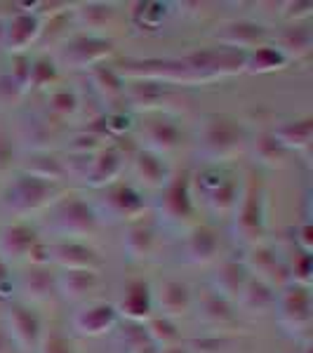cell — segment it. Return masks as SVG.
Wrapping results in <instances>:
<instances>
[{
  "label": "cell",
  "instance_id": "10",
  "mask_svg": "<svg viewBox=\"0 0 313 353\" xmlns=\"http://www.w3.org/2000/svg\"><path fill=\"white\" fill-rule=\"evenodd\" d=\"M113 54V41L99 36V33H81L71 38L59 50V64L68 68H85L92 71L94 66H101ZM54 61V64H57Z\"/></svg>",
  "mask_w": 313,
  "mask_h": 353
},
{
  "label": "cell",
  "instance_id": "16",
  "mask_svg": "<svg viewBox=\"0 0 313 353\" xmlns=\"http://www.w3.org/2000/svg\"><path fill=\"white\" fill-rule=\"evenodd\" d=\"M266 38H269L266 28L250 19L226 21L214 31V41H219L221 48L241 50V52H250L259 45H266Z\"/></svg>",
  "mask_w": 313,
  "mask_h": 353
},
{
  "label": "cell",
  "instance_id": "47",
  "mask_svg": "<svg viewBox=\"0 0 313 353\" xmlns=\"http://www.w3.org/2000/svg\"><path fill=\"white\" fill-rule=\"evenodd\" d=\"M104 128H106V137H123L132 128V118L125 111H109L104 113Z\"/></svg>",
  "mask_w": 313,
  "mask_h": 353
},
{
  "label": "cell",
  "instance_id": "34",
  "mask_svg": "<svg viewBox=\"0 0 313 353\" xmlns=\"http://www.w3.org/2000/svg\"><path fill=\"white\" fill-rule=\"evenodd\" d=\"M276 297H278L276 288H271L269 283L257 281V278L250 276L248 285H245V290H243L241 297H238L236 304L241 306L243 311L259 313V316H261V313L273 311V306H276Z\"/></svg>",
  "mask_w": 313,
  "mask_h": 353
},
{
  "label": "cell",
  "instance_id": "55",
  "mask_svg": "<svg viewBox=\"0 0 313 353\" xmlns=\"http://www.w3.org/2000/svg\"><path fill=\"white\" fill-rule=\"evenodd\" d=\"M158 353H191V351L186 349V344L181 341V344H177V346H168V349H161Z\"/></svg>",
  "mask_w": 313,
  "mask_h": 353
},
{
  "label": "cell",
  "instance_id": "26",
  "mask_svg": "<svg viewBox=\"0 0 313 353\" xmlns=\"http://www.w3.org/2000/svg\"><path fill=\"white\" fill-rule=\"evenodd\" d=\"M250 281V271L245 266V261H238V259H224L221 264L217 266L212 276V290L221 297H226L229 301L236 304L238 297L243 294Z\"/></svg>",
  "mask_w": 313,
  "mask_h": 353
},
{
  "label": "cell",
  "instance_id": "12",
  "mask_svg": "<svg viewBox=\"0 0 313 353\" xmlns=\"http://www.w3.org/2000/svg\"><path fill=\"white\" fill-rule=\"evenodd\" d=\"M123 101L130 106L132 111H165L179 101L177 92L172 90V85H165V83H125V94Z\"/></svg>",
  "mask_w": 313,
  "mask_h": 353
},
{
  "label": "cell",
  "instance_id": "7",
  "mask_svg": "<svg viewBox=\"0 0 313 353\" xmlns=\"http://www.w3.org/2000/svg\"><path fill=\"white\" fill-rule=\"evenodd\" d=\"M99 217L88 201L78 196H61L50 208V229L64 241H78L85 236H94L99 231Z\"/></svg>",
  "mask_w": 313,
  "mask_h": 353
},
{
  "label": "cell",
  "instance_id": "52",
  "mask_svg": "<svg viewBox=\"0 0 313 353\" xmlns=\"http://www.w3.org/2000/svg\"><path fill=\"white\" fill-rule=\"evenodd\" d=\"M26 261L31 266H50V243H45L43 238L31 248Z\"/></svg>",
  "mask_w": 313,
  "mask_h": 353
},
{
  "label": "cell",
  "instance_id": "37",
  "mask_svg": "<svg viewBox=\"0 0 313 353\" xmlns=\"http://www.w3.org/2000/svg\"><path fill=\"white\" fill-rule=\"evenodd\" d=\"M285 66H287V59L278 52L271 43L250 50L245 57V73H250V76H264V73L283 71Z\"/></svg>",
  "mask_w": 313,
  "mask_h": 353
},
{
  "label": "cell",
  "instance_id": "32",
  "mask_svg": "<svg viewBox=\"0 0 313 353\" xmlns=\"http://www.w3.org/2000/svg\"><path fill=\"white\" fill-rule=\"evenodd\" d=\"M19 292L28 301H48L57 292V276L50 266H31L19 281Z\"/></svg>",
  "mask_w": 313,
  "mask_h": 353
},
{
  "label": "cell",
  "instance_id": "30",
  "mask_svg": "<svg viewBox=\"0 0 313 353\" xmlns=\"http://www.w3.org/2000/svg\"><path fill=\"white\" fill-rule=\"evenodd\" d=\"M99 288V273L94 271H61L57 276V292L66 301H83Z\"/></svg>",
  "mask_w": 313,
  "mask_h": 353
},
{
  "label": "cell",
  "instance_id": "23",
  "mask_svg": "<svg viewBox=\"0 0 313 353\" xmlns=\"http://www.w3.org/2000/svg\"><path fill=\"white\" fill-rule=\"evenodd\" d=\"M245 266L250 271V276L257 278V281L269 283L271 288H276V283L285 276V266H283L278 252L271 248L269 243H259L254 248H250V252L245 254Z\"/></svg>",
  "mask_w": 313,
  "mask_h": 353
},
{
  "label": "cell",
  "instance_id": "2",
  "mask_svg": "<svg viewBox=\"0 0 313 353\" xmlns=\"http://www.w3.org/2000/svg\"><path fill=\"white\" fill-rule=\"evenodd\" d=\"M233 236L248 248L264 243L269 233V191L259 179H250L243 186L241 201L233 210Z\"/></svg>",
  "mask_w": 313,
  "mask_h": 353
},
{
  "label": "cell",
  "instance_id": "13",
  "mask_svg": "<svg viewBox=\"0 0 313 353\" xmlns=\"http://www.w3.org/2000/svg\"><path fill=\"white\" fill-rule=\"evenodd\" d=\"M43 33V19L36 12L28 10H19L10 17L8 24H3V45L10 54H26L31 43H36Z\"/></svg>",
  "mask_w": 313,
  "mask_h": 353
},
{
  "label": "cell",
  "instance_id": "3",
  "mask_svg": "<svg viewBox=\"0 0 313 353\" xmlns=\"http://www.w3.org/2000/svg\"><path fill=\"white\" fill-rule=\"evenodd\" d=\"M61 198V186L52 181H43L36 176L19 174L8 189L3 191V208L17 217H28L41 210H48Z\"/></svg>",
  "mask_w": 313,
  "mask_h": 353
},
{
  "label": "cell",
  "instance_id": "14",
  "mask_svg": "<svg viewBox=\"0 0 313 353\" xmlns=\"http://www.w3.org/2000/svg\"><path fill=\"white\" fill-rule=\"evenodd\" d=\"M50 264L61 271H94L101 269V257L94 248L83 241H57L50 243Z\"/></svg>",
  "mask_w": 313,
  "mask_h": 353
},
{
  "label": "cell",
  "instance_id": "4",
  "mask_svg": "<svg viewBox=\"0 0 313 353\" xmlns=\"http://www.w3.org/2000/svg\"><path fill=\"white\" fill-rule=\"evenodd\" d=\"M158 221L165 229L189 231L196 226V196L191 191V172L172 176L156 201Z\"/></svg>",
  "mask_w": 313,
  "mask_h": 353
},
{
  "label": "cell",
  "instance_id": "50",
  "mask_svg": "<svg viewBox=\"0 0 313 353\" xmlns=\"http://www.w3.org/2000/svg\"><path fill=\"white\" fill-rule=\"evenodd\" d=\"M14 165V146L5 132H0V174H8Z\"/></svg>",
  "mask_w": 313,
  "mask_h": 353
},
{
  "label": "cell",
  "instance_id": "21",
  "mask_svg": "<svg viewBox=\"0 0 313 353\" xmlns=\"http://www.w3.org/2000/svg\"><path fill=\"white\" fill-rule=\"evenodd\" d=\"M151 294L153 309H158L161 316L172 318V321L193 309V294L189 285L181 281H163L156 290H151Z\"/></svg>",
  "mask_w": 313,
  "mask_h": 353
},
{
  "label": "cell",
  "instance_id": "38",
  "mask_svg": "<svg viewBox=\"0 0 313 353\" xmlns=\"http://www.w3.org/2000/svg\"><path fill=\"white\" fill-rule=\"evenodd\" d=\"M252 156L259 165L273 168V170L285 168L290 161V151L271 132H261L257 139L252 141Z\"/></svg>",
  "mask_w": 313,
  "mask_h": 353
},
{
  "label": "cell",
  "instance_id": "15",
  "mask_svg": "<svg viewBox=\"0 0 313 353\" xmlns=\"http://www.w3.org/2000/svg\"><path fill=\"white\" fill-rule=\"evenodd\" d=\"M118 311L111 301H90L73 316V327L83 337H104L118 327Z\"/></svg>",
  "mask_w": 313,
  "mask_h": 353
},
{
  "label": "cell",
  "instance_id": "48",
  "mask_svg": "<svg viewBox=\"0 0 313 353\" xmlns=\"http://www.w3.org/2000/svg\"><path fill=\"white\" fill-rule=\"evenodd\" d=\"M281 19H285L287 24H297L301 19H309L313 14V3L306 0H297V3H283L281 5Z\"/></svg>",
  "mask_w": 313,
  "mask_h": 353
},
{
  "label": "cell",
  "instance_id": "56",
  "mask_svg": "<svg viewBox=\"0 0 313 353\" xmlns=\"http://www.w3.org/2000/svg\"><path fill=\"white\" fill-rule=\"evenodd\" d=\"M301 353H311V341H306L304 349H301Z\"/></svg>",
  "mask_w": 313,
  "mask_h": 353
},
{
  "label": "cell",
  "instance_id": "9",
  "mask_svg": "<svg viewBox=\"0 0 313 353\" xmlns=\"http://www.w3.org/2000/svg\"><path fill=\"white\" fill-rule=\"evenodd\" d=\"M278 316V323L292 337L306 334L311 327L313 318V304H311V288H301L287 283L285 288L278 292L276 306H273Z\"/></svg>",
  "mask_w": 313,
  "mask_h": 353
},
{
  "label": "cell",
  "instance_id": "51",
  "mask_svg": "<svg viewBox=\"0 0 313 353\" xmlns=\"http://www.w3.org/2000/svg\"><path fill=\"white\" fill-rule=\"evenodd\" d=\"M294 245H297V250L301 252L311 254L313 252V226L311 221H301L299 229H297V238H294Z\"/></svg>",
  "mask_w": 313,
  "mask_h": 353
},
{
  "label": "cell",
  "instance_id": "29",
  "mask_svg": "<svg viewBox=\"0 0 313 353\" xmlns=\"http://www.w3.org/2000/svg\"><path fill=\"white\" fill-rule=\"evenodd\" d=\"M21 174L59 184V179H64L66 176V168H64V161H61L59 156H54V153L33 151V153H28L26 161L21 163Z\"/></svg>",
  "mask_w": 313,
  "mask_h": 353
},
{
  "label": "cell",
  "instance_id": "1",
  "mask_svg": "<svg viewBox=\"0 0 313 353\" xmlns=\"http://www.w3.org/2000/svg\"><path fill=\"white\" fill-rule=\"evenodd\" d=\"M248 144V130L236 118L224 116V113H210L198 125L196 149L210 165L231 161L245 151Z\"/></svg>",
  "mask_w": 313,
  "mask_h": 353
},
{
  "label": "cell",
  "instance_id": "20",
  "mask_svg": "<svg viewBox=\"0 0 313 353\" xmlns=\"http://www.w3.org/2000/svg\"><path fill=\"white\" fill-rule=\"evenodd\" d=\"M181 252H184L186 264L205 266L210 261L217 259L219 254V236L212 226L196 224L193 229L186 231L184 243H181Z\"/></svg>",
  "mask_w": 313,
  "mask_h": 353
},
{
  "label": "cell",
  "instance_id": "11",
  "mask_svg": "<svg viewBox=\"0 0 313 353\" xmlns=\"http://www.w3.org/2000/svg\"><path fill=\"white\" fill-rule=\"evenodd\" d=\"M5 332L10 341L24 353H36L43 341V321L31 306L10 304L5 313Z\"/></svg>",
  "mask_w": 313,
  "mask_h": 353
},
{
  "label": "cell",
  "instance_id": "36",
  "mask_svg": "<svg viewBox=\"0 0 313 353\" xmlns=\"http://www.w3.org/2000/svg\"><path fill=\"white\" fill-rule=\"evenodd\" d=\"M241 193H243V184L238 181V176L226 174L224 181H221L217 189L210 191L208 196H205V203H208V208L212 210L214 214L231 217L238 201H241Z\"/></svg>",
  "mask_w": 313,
  "mask_h": 353
},
{
  "label": "cell",
  "instance_id": "33",
  "mask_svg": "<svg viewBox=\"0 0 313 353\" xmlns=\"http://www.w3.org/2000/svg\"><path fill=\"white\" fill-rule=\"evenodd\" d=\"M273 48L278 50L283 57L290 61H299L306 59L313 50V36H311V28L309 26H292L287 28L285 33L276 38V43H271Z\"/></svg>",
  "mask_w": 313,
  "mask_h": 353
},
{
  "label": "cell",
  "instance_id": "54",
  "mask_svg": "<svg viewBox=\"0 0 313 353\" xmlns=\"http://www.w3.org/2000/svg\"><path fill=\"white\" fill-rule=\"evenodd\" d=\"M8 281H12V278H10V264L0 257V285H3V283H8Z\"/></svg>",
  "mask_w": 313,
  "mask_h": 353
},
{
  "label": "cell",
  "instance_id": "44",
  "mask_svg": "<svg viewBox=\"0 0 313 353\" xmlns=\"http://www.w3.org/2000/svg\"><path fill=\"white\" fill-rule=\"evenodd\" d=\"M184 344L191 353H231L236 339H231L229 334H205V337L189 339Z\"/></svg>",
  "mask_w": 313,
  "mask_h": 353
},
{
  "label": "cell",
  "instance_id": "43",
  "mask_svg": "<svg viewBox=\"0 0 313 353\" xmlns=\"http://www.w3.org/2000/svg\"><path fill=\"white\" fill-rule=\"evenodd\" d=\"M59 71H57L54 59L50 57H36L31 59V76H28V90H45L57 83Z\"/></svg>",
  "mask_w": 313,
  "mask_h": 353
},
{
  "label": "cell",
  "instance_id": "39",
  "mask_svg": "<svg viewBox=\"0 0 313 353\" xmlns=\"http://www.w3.org/2000/svg\"><path fill=\"white\" fill-rule=\"evenodd\" d=\"M116 346L121 353H158L141 323H125L116 332Z\"/></svg>",
  "mask_w": 313,
  "mask_h": 353
},
{
  "label": "cell",
  "instance_id": "42",
  "mask_svg": "<svg viewBox=\"0 0 313 353\" xmlns=\"http://www.w3.org/2000/svg\"><path fill=\"white\" fill-rule=\"evenodd\" d=\"M78 109H81V99H78L76 90H68V88L54 90L48 99V118L54 123H64L68 118H73Z\"/></svg>",
  "mask_w": 313,
  "mask_h": 353
},
{
  "label": "cell",
  "instance_id": "17",
  "mask_svg": "<svg viewBox=\"0 0 313 353\" xmlns=\"http://www.w3.org/2000/svg\"><path fill=\"white\" fill-rule=\"evenodd\" d=\"M151 285L146 281H130L123 290V297L116 306L118 318H125V323H141L144 325L146 321L153 316V294H151Z\"/></svg>",
  "mask_w": 313,
  "mask_h": 353
},
{
  "label": "cell",
  "instance_id": "19",
  "mask_svg": "<svg viewBox=\"0 0 313 353\" xmlns=\"http://www.w3.org/2000/svg\"><path fill=\"white\" fill-rule=\"evenodd\" d=\"M125 156L118 146H104L101 151H97L92 161L88 165V172H85L83 181L90 189H106L113 181H118V176L123 172Z\"/></svg>",
  "mask_w": 313,
  "mask_h": 353
},
{
  "label": "cell",
  "instance_id": "41",
  "mask_svg": "<svg viewBox=\"0 0 313 353\" xmlns=\"http://www.w3.org/2000/svg\"><path fill=\"white\" fill-rule=\"evenodd\" d=\"M146 334L151 337V341L156 344V349H168V346H177L181 344V332L179 325L172 321V318L165 316H151L149 321L144 323Z\"/></svg>",
  "mask_w": 313,
  "mask_h": 353
},
{
  "label": "cell",
  "instance_id": "46",
  "mask_svg": "<svg viewBox=\"0 0 313 353\" xmlns=\"http://www.w3.org/2000/svg\"><path fill=\"white\" fill-rule=\"evenodd\" d=\"M287 281L292 285H301V288H311V254L297 250L292 264H290V271L285 273Z\"/></svg>",
  "mask_w": 313,
  "mask_h": 353
},
{
  "label": "cell",
  "instance_id": "18",
  "mask_svg": "<svg viewBox=\"0 0 313 353\" xmlns=\"http://www.w3.org/2000/svg\"><path fill=\"white\" fill-rule=\"evenodd\" d=\"M132 170L134 176L139 179V184L151 191H163L174 176L172 165L165 161V156H158V153H151L146 149L134 151Z\"/></svg>",
  "mask_w": 313,
  "mask_h": 353
},
{
  "label": "cell",
  "instance_id": "27",
  "mask_svg": "<svg viewBox=\"0 0 313 353\" xmlns=\"http://www.w3.org/2000/svg\"><path fill=\"white\" fill-rule=\"evenodd\" d=\"M123 252L134 264L149 261L156 252V231L151 226L141 224V221L128 224L123 233Z\"/></svg>",
  "mask_w": 313,
  "mask_h": 353
},
{
  "label": "cell",
  "instance_id": "53",
  "mask_svg": "<svg viewBox=\"0 0 313 353\" xmlns=\"http://www.w3.org/2000/svg\"><path fill=\"white\" fill-rule=\"evenodd\" d=\"M0 353H12V341H10L5 327H0Z\"/></svg>",
  "mask_w": 313,
  "mask_h": 353
},
{
  "label": "cell",
  "instance_id": "6",
  "mask_svg": "<svg viewBox=\"0 0 313 353\" xmlns=\"http://www.w3.org/2000/svg\"><path fill=\"white\" fill-rule=\"evenodd\" d=\"M99 224H134L141 221L146 214L149 205H146L144 196L139 189H134L128 181H113L111 186L101 189V198L92 205Z\"/></svg>",
  "mask_w": 313,
  "mask_h": 353
},
{
  "label": "cell",
  "instance_id": "22",
  "mask_svg": "<svg viewBox=\"0 0 313 353\" xmlns=\"http://www.w3.org/2000/svg\"><path fill=\"white\" fill-rule=\"evenodd\" d=\"M41 241L38 231L26 221H14V224L0 229V257L5 261H26L31 248Z\"/></svg>",
  "mask_w": 313,
  "mask_h": 353
},
{
  "label": "cell",
  "instance_id": "31",
  "mask_svg": "<svg viewBox=\"0 0 313 353\" xmlns=\"http://www.w3.org/2000/svg\"><path fill=\"white\" fill-rule=\"evenodd\" d=\"M271 134L281 141L285 149L292 151H309L311 149V137H313V118H297V121H287L278 128L271 130Z\"/></svg>",
  "mask_w": 313,
  "mask_h": 353
},
{
  "label": "cell",
  "instance_id": "49",
  "mask_svg": "<svg viewBox=\"0 0 313 353\" xmlns=\"http://www.w3.org/2000/svg\"><path fill=\"white\" fill-rule=\"evenodd\" d=\"M36 353H76V351H73L71 341L66 337H61V334H50V337H43Z\"/></svg>",
  "mask_w": 313,
  "mask_h": 353
},
{
  "label": "cell",
  "instance_id": "8",
  "mask_svg": "<svg viewBox=\"0 0 313 353\" xmlns=\"http://www.w3.org/2000/svg\"><path fill=\"white\" fill-rule=\"evenodd\" d=\"M125 83H165L193 85L181 57H149V59H125L116 68Z\"/></svg>",
  "mask_w": 313,
  "mask_h": 353
},
{
  "label": "cell",
  "instance_id": "45",
  "mask_svg": "<svg viewBox=\"0 0 313 353\" xmlns=\"http://www.w3.org/2000/svg\"><path fill=\"white\" fill-rule=\"evenodd\" d=\"M66 149L71 156H94L97 151L104 149V139L92 132H88V130H81V132L68 137Z\"/></svg>",
  "mask_w": 313,
  "mask_h": 353
},
{
  "label": "cell",
  "instance_id": "28",
  "mask_svg": "<svg viewBox=\"0 0 313 353\" xmlns=\"http://www.w3.org/2000/svg\"><path fill=\"white\" fill-rule=\"evenodd\" d=\"M90 85H92L94 94L99 97L104 104H121L123 94H125V81L121 78V73L113 66H94L92 71H88Z\"/></svg>",
  "mask_w": 313,
  "mask_h": 353
},
{
  "label": "cell",
  "instance_id": "5",
  "mask_svg": "<svg viewBox=\"0 0 313 353\" xmlns=\"http://www.w3.org/2000/svg\"><path fill=\"white\" fill-rule=\"evenodd\" d=\"M245 57L248 52L231 48H210V50H198V52L184 54L186 71L191 76V83H212L221 81V78H231L238 73H245Z\"/></svg>",
  "mask_w": 313,
  "mask_h": 353
},
{
  "label": "cell",
  "instance_id": "24",
  "mask_svg": "<svg viewBox=\"0 0 313 353\" xmlns=\"http://www.w3.org/2000/svg\"><path fill=\"white\" fill-rule=\"evenodd\" d=\"M196 318L208 327H229L236 323V304L214 290H205L196 301Z\"/></svg>",
  "mask_w": 313,
  "mask_h": 353
},
{
  "label": "cell",
  "instance_id": "35",
  "mask_svg": "<svg viewBox=\"0 0 313 353\" xmlns=\"http://www.w3.org/2000/svg\"><path fill=\"white\" fill-rule=\"evenodd\" d=\"M170 14L168 3H158V0H139V3L130 5V24L139 31H158L163 21Z\"/></svg>",
  "mask_w": 313,
  "mask_h": 353
},
{
  "label": "cell",
  "instance_id": "25",
  "mask_svg": "<svg viewBox=\"0 0 313 353\" xmlns=\"http://www.w3.org/2000/svg\"><path fill=\"white\" fill-rule=\"evenodd\" d=\"M141 139H144L146 151L165 156V153H172L179 149L184 134H181L179 125L172 123L170 118H156V121H149L144 125Z\"/></svg>",
  "mask_w": 313,
  "mask_h": 353
},
{
  "label": "cell",
  "instance_id": "40",
  "mask_svg": "<svg viewBox=\"0 0 313 353\" xmlns=\"http://www.w3.org/2000/svg\"><path fill=\"white\" fill-rule=\"evenodd\" d=\"M73 17L83 28L90 31H101L116 19V8L111 3H81L73 10Z\"/></svg>",
  "mask_w": 313,
  "mask_h": 353
}]
</instances>
